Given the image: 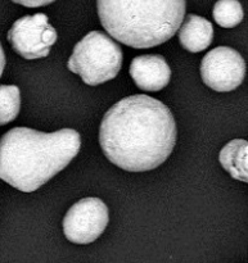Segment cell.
Masks as SVG:
<instances>
[{
  "label": "cell",
  "instance_id": "obj_1",
  "mask_svg": "<svg viewBox=\"0 0 248 263\" xmlns=\"http://www.w3.org/2000/svg\"><path fill=\"white\" fill-rule=\"evenodd\" d=\"M176 143V123L162 102L138 94L126 97L105 112L99 127L104 156L129 172L161 166Z\"/></svg>",
  "mask_w": 248,
  "mask_h": 263
},
{
  "label": "cell",
  "instance_id": "obj_2",
  "mask_svg": "<svg viewBox=\"0 0 248 263\" xmlns=\"http://www.w3.org/2000/svg\"><path fill=\"white\" fill-rule=\"evenodd\" d=\"M76 130L41 133L14 127L0 139V179L23 193H32L66 168L79 154Z\"/></svg>",
  "mask_w": 248,
  "mask_h": 263
},
{
  "label": "cell",
  "instance_id": "obj_3",
  "mask_svg": "<svg viewBox=\"0 0 248 263\" xmlns=\"http://www.w3.org/2000/svg\"><path fill=\"white\" fill-rule=\"evenodd\" d=\"M97 7L104 30L135 49L166 43L185 14V0H98Z\"/></svg>",
  "mask_w": 248,
  "mask_h": 263
},
{
  "label": "cell",
  "instance_id": "obj_4",
  "mask_svg": "<svg viewBox=\"0 0 248 263\" xmlns=\"http://www.w3.org/2000/svg\"><path fill=\"white\" fill-rule=\"evenodd\" d=\"M120 45L105 33L92 31L75 45L67 67L90 86L115 79L122 67Z\"/></svg>",
  "mask_w": 248,
  "mask_h": 263
},
{
  "label": "cell",
  "instance_id": "obj_5",
  "mask_svg": "<svg viewBox=\"0 0 248 263\" xmlns=\"http://www.w3.org/2000/svg\"><path fill=\"white\" fill-rule=\"evenodd\" d=\"M110 221L108 207L99 198H84L75 203L63 218V233L75 244H90L97 240Z\"/></svg>",
  "mask_w": 248,
  "mask_h": 263
},
{
  "label": "cell",
  "instance_id": "obj_6",
  "mask_svg": "<svg viewBox=\"0 0 248 263\" xmlns=\"http://www.w3.org/2000/svg\"><path fill=\"white\" fill-rule=\"evenodd\" d=\"M201 76L203 82L215 91H233L243 82L246 62L233 48L218 46L203 57Z\"/></svg>",
  "mask_w": 248,
  "mask_h": 263
},
{
  "label": "cell",
  "instance_id": "obj_7",
  "mask_svg": "<svg viewBox=\"0 0 248 263\" xmlns=\"http://www.w3.org/2000/svg\"><path fill=\"white\" fill-rule=\"evenodd\" d=\"M49 26L48 17L43 13L25 15L13 23L8 32V40L15 53L25 59L45 58L51 48L44 40V32Z\"/></svg>",
  "mask_w": 248,
  "mask_h": 263
},
{
  "label": "cell",
  "instance_id": "obj_8",
  "mask_svg": "<svg viewBox=\"0 0 248 263\" xmlns=\"http://www.w3.org/2000/svg\"><path fill=\"white\" fill-rule=\"evenodd\" d=\"M129 72L136 86L143 91H160L169 85L171 79L170 66L160 54L135 57Z\"/></svg>",
  "mask_w": 248,
  "mask_h": 263
},
{
  "label": "cell",
  "instance_id": "obj_9",
  "mask_svg": "<svg viewBox=\"0 0 248 263\" xmlns=\"http://www.w3.org/2000/svg\"><path fill=\"white\" fill-rule=\"evenodd\" d=\"M179 41L185 50L200 53L211 45L214 39L212 23L197 14H188L179 27Z\"/></svg>",
  "mask_w": 248,
  "mask_h": 263
},
{
  "label": "cell",
  "instance_id": "obj_10",
  "mask_svg": "<svg viewBox=\"0 0 248 263\" xmlns=\"http://www.w3.org/2000/svg\"><path fill=\"white\" fill-rule=\"evenodd\" d=\"M247 152V141L243 139H236L229 141L219 154V161L223 168L228 171L233 179L242 182H248Z\"/></svg>",
  "mask_w": 248,
  "mask_h": 263
},
{
  "label": "cell",
  "instance_id": "obj_11",
  "mask_svg": "<svg viewBox=\"0 0 248 263\" xmlns=\"http://www.w3.org/2000/svg\"><path fill=\"white\" fill-rule=\"evenodd\" d=\"M215 22L224 28H233L243 21V8L238 0H219L212 10Z\"/></svg>",
  "mask_w": 248,
  "mask_h": 263
},
{
  "label": "cell",
  "instance_id": "obj_12",
  "mask_svg": "<svg viewBox=\"0 0 248 263\" xmlns=\"http://www.w3.org/2000/svg\"><path fill=\"white\" fill-rule=\"evenodd\" d=\"M20 109V89L15 85H0V126L15 120Z\"/></svg>",
  "mask_w": 248,
  "mask_h": 263
},
{
  "label": "cell",
  "instance_id": "obj_13",
  "mask_svg": "<svg viewBox=\"0 0 248 263\" xmlns=\"http://www.w3.org/2000/svg\"><path fill=\"white\" fill-rule=\"evenodd\" d=\"M15 4H21L23 7L27 8H38V7H45V5L51 4L56 0H12Z\"/></svg>",
  "mask_w": 248,
  "mask_h": 263
},
{
  "label": "cell",
  "instance_id": "obj_14",
  "mask_svg": "<svg viewBox=\"0 0 248 263\" xmlns=\"http://www.w3.org/2000/svg\"><path fill=\"white\" fill-rule=\"evenodd\" d=\"M4 68H5V53L4 50H3L2 44H0V77H2Z\"/></svg>",
  "mask_w": 248,
  "mask_h": 263
}]
</instances>
